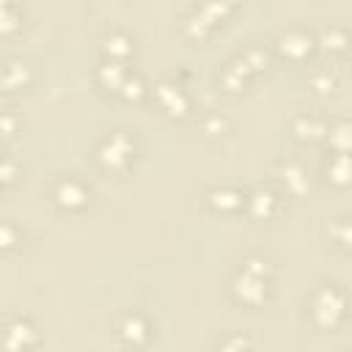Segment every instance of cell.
<instances>
[{
	"instance_id": "obj_1",
	"label": "cell",
	"mask_w": 352,
	"mask_h": 352,
	"mask_svg": "<svg viewBox=\"0 0 352 352\" xmlns=\"http://www.w3.org/2000/svg\"><path fill=\"white\" fill-rule=\"evenodd\" d=\"M272 292V267L261 256H248L231 278V297L245 308H261Z\"/></svg>"
},
{
	"instance_id": "obj_2",
	"label": "cell",
	"mask_w": 352,
	"mask_h": 352,
	"mask_svg": "<svg viewBox=\"0 0 352 352\" xmlns=\"http://www.w3.org/2000/svg\"><path fill=\"white\" fill-rule=\"evenodd\" d=\"M349 316V294L341 283H319L308 294V319L316 330L333 333L338 330Z\"/></svg>"
},
{
	"instance_id": "obj_3",
	"label": "cell",
	"mask_w": 352,
	"mask_h": 352,
	"mask_svg": "<svg viewBox=\"0 0 352 352\" xmlns=\"http://www.w3.org/2000/svg\"><path fill=\"white\" fill-rule=\"evenodd\" d=\"M270 63V52L264 44H253L248 50H242L236 58H231L226 63V69L220 72V85L228 94H239L248 88V82L253 80V74H258L264 66Z\"/></svg>"
},
{
	"instance_id": "obj_4",
	"label": "cell",
	"mask_w": 352,
	"mask_h": 352,
	"mask_svg": "<svg viewBox=\"0 0 352 352\" xmlns=\"http://www.w3.org/2000/svg\"><path fill=\"white\" fill-rule=\"evenodd\" d=\"M94 160L99 162L102 170L107 173H124L132 160H135V138L126 129H113L107 132L96 148H94Z\"/></svg>"
},
{
	"instance_id": "obj_5",
	"label": "cell",
	"mask_w": 352,
	"mask_h": 352,
	"mask_svg": "<svg viewBox=\"0 0 352 352\" xmlns=\"http://www.w3.org/2000/svg\"><path fill=\"white\" fill-rule=\"evenodd\" d=\"M236 0H201V6L184 19V33L190 38H206L234 8Z\"/></svg>"
},
{
	"instance_id": "obj_6",
	"label": "cell",
	"mask_w": 352,
	"mask_h": 352,
	"mask_svg": "<svg viewBox=\"0 0 352 352\" xmlns=\"http://www.w3.org/2000/svg\"><path fill=\"white\" fill-rule=\"evenodd\" d=\"M148 94H151V102L157 104V110H160L162 116L173 118V121L190 116V110H192L190 94H187L184 85L176 82V80H160V82L151 85Z\"/></svg>"
},
{
	"instance_id": "obj_7",
	"label": "cell",
	"mask_w": 352,
	"mask_h": 352,
	"mask_svg": "<svg viewBox=\"0 0 352 352\" xmlns=\"http://www.w3.org/2000/svg\"><path fill=\"white\" fill-rule=\"evenodd\" d=\"M50 198L63 212H82L91 204V190L82 179H77L74 173H66V176L55 179V184L50 190Z\"/></svg>"
},
{
	"instance_id": "obj_8",
	"label": "cell",
	"mask_w": 352,
	"mask_h": 352,
	"mask_svg": "<svg viewBox=\"0 0 352 352\" xmlns=\"http://www.w3.org/2000/svg\"><path fill=\"white\" fill-rule=\"evenodd\" d=\"M275 47H278V52H280L286 60H294V63L308 60V58L314 55V50H319V47H316V33H311V30H305V28H289V30H283V33L278 36Z\"/></svg>"
},
{
	"instance_id": "obj_9",
	"label": "cell",
	"mask_w": 352,
	"mask_h": 352,
	"mask_svg": "<svg viewBox=\"0 0 352 352\" xmlns=\"http://www.w3.org/2000/svg\"><path fill=\"white\" fill-rule=\"evenodd\" d=\"M36 344H38V330L33 327L30 319H25V316L6 319V324H3V346L8 352H22V349H30Z\"/></svg>"
},
{
	"instance_id": "obj_10",
	"label": "cell",
	"mask_w": 352,
	"mask_h": 352,
	"mask_svg": "<svg viewBox=\"0 0 352 352\" xmlns=\"http://www.w3.org/2000/svg\"><path fill=\"white\" fill-rule=\"evenodd\" d=\"M116 336H118L126 346H146V344L151 341V336H154V327H151V322H148L143 314L129 311V314H124V316L118 319Z\"/></svg>"
},
{
	"instance_id": "obj_11",
	"label": "cell",
	"mask_w": 352,
	"mask_h": 352,
	"mask_svg": "<svg viewBox=\"0 0 352 352\" xmlns=\"http://www.w3.org/2000/svg\"><path fill=\"white\" fill-rule=\"evenodd\" d=\"M278 182L283 187L286 195H305L311 190V182H308V170L300 160H280L278 162Z\"/></svg>"
},
{
	"instance_id": "obj_12",
	"label": "cell",
	"mask_w": 352,
	"mask_h": 352,
	"mask_svg": "<svg viewBox=\"0 0 352 352\" xmlns=\"http://www.w3.org/2000/svg\"><path fill=\"white\" fill-rule=\"evenodd\" d=\"M278 209H280V195L270 187H256L245 195V212L253 220H270L278 214Z\"/></svg>"
},
{
	"instance_id": "obj_13",
	"label": "cell",
	"mask_w": 352,
	"mask_h": 352,
	"mask_svg": "<svg viewBox=\"0 0 352 352\" xmlns=\"http://www.w3.org/2000/svg\"><path fill=\"white\" fill-rule=\"evenodd\" d=\"M322 173L327 179V184L338 187V190H346L352 187V154L349 151H333L324 165H322Z\"/></svg>"
},
{
	"instance_id": "obj_14",
	"label": "cell",
	"mask_w": 352,
	"mask_h": 352,
	"mask_svg": "<svg viewBox=\"0 0 352 352\" xmlns=\"http://www.w3.org/2000/svg\"><path fill=\"white\" fill-rule=\"evenodd\" d=\"M327 129L330 124L322 118V116H314V113H300L294 121H292V135L302 143H314V140H324L327 138Z\"/></svg>"
},
{
	"instance_id": "obj_15",
	"label": "cell",
	"mask_w": 352,
	"mask_h": 352,
	"mask_svg": "<svg viewBox=\"0 0 352 352\" xmlns=\"http://www.w3.org/2000/svg\"><path fill=\"white\" fill-rule=\"evenodd\" d=\"M245 195L248 192H242V190H236V187H212L209 192H206V201H209V206L214 209V212H220V214H234V212H242L245 209Z\"/></svg>"
},
{
	"instance_id": "obj_16",
	"label": "cell",
	"mask_w": 352,
	"mask_h": 352,
	"mask_svg": "<svg viewBox=\"0 0 352 352\" xmlns=\"http://www.w3.org/2000/svg\"><path fill=\"white\" fill-rule=\"evenodd\" d=\"M135 55V41L129 33L124 30H113L102 38V58L107 60H121V63H129V58Z\"/></svg>"
},
{
	"instance_id": "obj_17",
	"label": "cell",
	"mask_w": 352,
	"mask_h": 352,
	"mask_svg": "<svg viewBox=\"0 0 352 352\" xmlns=\"http://www.w3.org/2000/svg\"><path fill=\"white\" fill-rule=\"evenodd\" d=\"M349 41H352V33L349 28L344 25H330V28H322L316 33V47L322 52H330V55H341L349 50Z\"/></svg>"
},
{
	"instance_id": "obj_18",
	"label": "cell",
	"mask_w": 352,
	"mask_h": 352,
	"mask_svg": "<svg viewBox=\"0 0 352 352\" xmlns=\"http://www.w3.org/2000/svg\"><path fill=\"white\" fill-rule=\"evenodd\" d=\"M126 74H129L126 63H121V60H107V58L94 69L96 85H102L104 91H113V94H118V88H121V82L126 80Z\"/></svg>"
},
{
	"instance_id": "obj_19",
	"label": "cell",
	"mask_w": 352,
	"mask_h": 352,
	"mask_svg": "<svg viewBox=\"0 0 352 352\" xmlns=\"http://www.w3.org/2000/svg\"><path fill=\"white\" fill-rule=\"evenodd\" d=\"M324 140H327L330 151H349V154H352V121H349V118L333 121Z\"/></svg>"
},
{
	"instance_id": "obj_20",
	"label": "cell",
	"mask_w": 352,
	"mask_h": 352,
	"mask_svg": "<svg viewBox=\"0 0 352 352\" xmlns=\"http://www.w3.org/2000/svg\"><path fill=\"white\" fill-rule=\"evenodd\" d=\"M28 82H30V66L22 63V60H8L6 69H3V85H6V91L28 88Z\"/></svg>"
},
{
	"instance_id": "obj_21",
	"label": "cell",
	"mask_w": 352,
	"mask_h": 352,
	"mask_svg": "<svg viewBox=\"0 0 352 352\" xmlns=\"http://www.w3.org/2000/svg\"><path fill=\"white\" fill-rule=\"evenodd\" d=\"M327 234H330V239H333V245H336L338 250H344V253L352 256V217H338V220H333L330 228H327Z\"/></svg>"
},
{
	"instance_id": "obj_22",
	"label": "cell",
	"mask_w": 352,
	"mask_h": 352,
	"mask_svg": "<svg viewBox=\"0 0 352 352\" xmlns=\"http://www.w3.org/2000/svg\"><path fill=\"white\" fill-rule=\"evenodd\" d=\"M148 91H151V88L146 85V80H143L138 72H129V74H126V80H124V82H121V88H118V96H121L124 102H129V104H132V102H140Z\"/></svg>"
},
{
	"instance_id": "obj_23",
	"label": "cell",
	"mask_w": 352,
	"mask_h": 352,
	"mask_svg": "<svg viewBox=\"0 0 352 352\" xmlns=\"http://www.w3.org/2000/svg\"><path fill=\"white\" fill-rule=\"evenodd\" d=\"M16 28H22V8L14 0H0V30L11 36Z\"/></svg>"
},
{
	"instance_id": "obj_24",
	"label": "cell",
	"mask_w": 352,
	"mask_h": 352,
	"mask_svg": "<svg viewBox=\"0 0 352 352\" xmlns=\"http://www.w3.org/2000/svg\"><path fill=\"white\" fill-rule=\"evenodd\" d=\"M198 126H201V135H206V138H217V135L228 132L231 121H228V116H223V113H206V116L201 118Z\"/></svg>"
},
{
	"instance_id": "obj_25",
	"label": "cell",
	"mask_w": 352,
	"mask_h": 352,
	"mask_svg": "<svg viewBox=\"0 0 352 352\" xmlns=\"http://www.w3.org/2000/svg\"><path fill=\"white\" fill-rule=\"evenodd\" d=\"M336 85H338V80H336V74L327 72V69H324V72H316V74L311 77V88H314V94H319V96L333 94Z\"/></svg>"
},
{
	"instance_id": "obj_26",
	"label": "cell",
	"mask_w": 352,
	"mask_h": 352,
	"mask_svg": "<svg viewBox=\"0 0 352 352\" xmlns=\"http://www.w3.org/2000/svg\"><path fill=\"white\" fill-rule=\"evenodd\" d=\"M14 245H16V239H14V226L6 220V223H3V250H6V253H11V250H14Z\"/></svg>"
},
{
	"instance_id": "obj_27",
	"label": "cell",
	"mask_w": 352,
	"mask_h": 352,
	"mask_svg": "<svg viewBox=\"0 0 352 352\" xmlns=\"http://www.w3.org/2000/svg\"><path fill=\"white\" fill-rule=\"evenodd\" d=\"M14 182V162H11V157H6V162H3V184L8 187Z\"/></svg>"
},
{
	"instance_id": "obj_28",
	"label": "cell",
	"mask_w": 352,
	"mask_h": 352,
	"mask_svg": "<svg viewBox=\"0 0 352 352\" xmlns=\"http://www.w3.org/2000/svg\"><path fill=\"white\" fill-rule=\"evenodd\" d=\"M3 129H6V138H11V135H14V118H11V113H6V116H3Z\"/></svg>"
},
{
	"instance_id": "obj_29",
	"label": "cell",
	"mask_w": 352,
	"mask_h": 352,
	"mask_svg": "<svg viewBox=\"0 0 352 352\" xmlns=\"http://www.w3.org/2000/svg\"><path fill=\"white\" fill-rule=\"evenodd\" d=\"M346 55H349V58H352V41H349V50H346Z\"/></svg>"
}]
</instances>
